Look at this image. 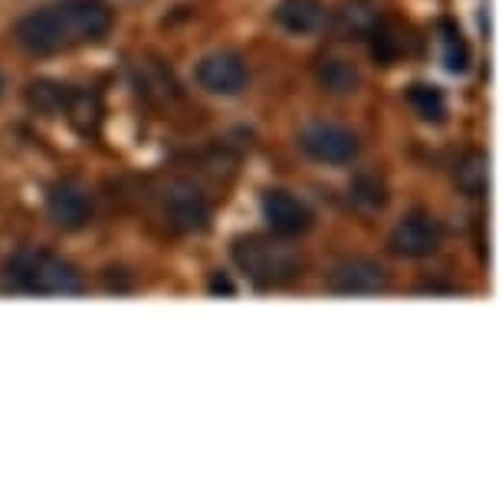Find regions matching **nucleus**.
<instances>
[{
    "label": "nucleus",
    "mask_w": 502,
    "mask_h": 502,
    "mask_svg": "<svg viewBox=\"0 0 502 502\" xmlns=\"http://www.w3.org/2000/svg\"><path fill=\"white\" fill-rule=\"evenodd\" d=\"M112 23L115 17L102 0H60V4L23 13L13 27V40L30 56H53L82 43L105 40Z\"/></svg>",
    "instance_id": "obj_1"
},
{
    "label": "nucleus",
    "mask_w": 502,
    "mask_h": 502,
    "mask_svg": "<svg viewBox=\"0 0 502 502\" xmlns=\"http://www.w3.org/2000/svg\"><path fill=\"white\" fill-rule=\"evenodd\" d=\"M230 256L237 263V270L263 292L289 286L305 270L302 250L292 247V237H280V233H247V237H237L230 247Z\"/></svg>",
    "instance_id": "obj_2"
},
{
    "label": "nucleus",
    "mask_w": 502,
    "mask_h": 502,
    "mask_svg": "<svg viewBox=\"0 0 502 502\" xmlns=\"http://www.w3.org/2000/svg\"><path fill=\"white\" fill-rule=\"evenodd\" d=\"M13 286L30 296H79L86 289L82 272L66 256L50 250H21L11 260Z\"/></svg>",
    "instance_id": "obj_3"
},
{
    "label": "nucleus",
    "mask_w": 502,
    "mask_h": 502,
    "mask_svg": "<svg viewBox=\"0 0 502 502\" xmlns=\"http://www.w3.org/2000/svg\"><path fill=\"white\" fill-rule=\"evenodd\" d=\"M299 141V148L309 155L312 161H319V164H335V168H342V164H352L358 158V151H362V141L355 135L352 129H345L339 121H305L296 135Z\"/></svg>",
    "instance_id": "obj_4"
},
{
    "label": "nucleus",
    "mask_w": 502,
    "mask_h": 502,
    "mask_svg": "<svg viewBox=\"0 0 502 502\" xmlns=\"http://www.w3.org/2000/svg\"><path fill=\"white\" fill-rule=\"evenodd\" d=\"M440 237L443 230L433 213L407 211L401 221L394 223L388 247H391L394 256H404V260H427V256L440 250Z\"/></svg>",
    "instance_id": "obj_5"
},
{
    "label": "nucleus",
    "mask_w": 502,
    "mask_h": 502,
    "mask_svg": "<svg viewBox=\"0 0 502 502\" xmlns=\"http://www.w3.org/2000/svg\"><path fill=\"white\" fill-rule=\"evenodd\" d=\"M325 289L335 296H378L388 289V270L368 256H345L325 272Z\"/></svg>",
    "instance_id": "obj_6"
},
{
    "label": "nucleus",
    "mask_w": 502,
    "mask_h": 502,
    "mask_svg": "<svg viewBox=\"0 0 502 502\" xmlns=\"http://www.w3.org/2000/svg\"><path fill=\"white\" fill-rule=\"evenodd\" d=\"M194 79H197V86H201L204 92L230 99V96H240V92L247 89L250 70H247V60H243L240 53L217 50V53H207V56L197 63Z\"/></svg>",
    "instance_id": "obj_7"
},
{
    "label": "nucleus",
    "mask_w": 502,
    "mask_h": 502,
    "mask_svg": "<svg viewBox=\"0 0 502 502\" xmlns=\"http://www.w3.org/2000/svg\"><path fill=\"white\" fill-rule=\"evenodd\" d=\"M260 211L263 221L272 233L280 237H302V233L312 230L315 223V213L302 197H296L292 191H282V188H270V191L260 197Z\"/></svg>",
    "instance_id": "obj_8"
},
{
    "label": "nucleus",
    "mask_w": 502,
    "mask_h": 502,
    "mask_svg": "<svg viewBox=\"0 0 502 502\" xmlns=\"http://www.w3.org/2000/svg\"><path fill=\"white\" fill-rule=\"evenodd\" d=\"M164 217L174 230L204 233L211 227V201L194 181H174L164 197Z\"/></svg>",
    "instance_id": "obj_9"
},
{
    "label": "nucleus",
    "mask_w": 502,
    "mask_h": 502,
    "mask_svg": "<svg viewBox=\"0 0 502 502\" xmlns=\"http://www.w3.org/2000/svg\"><path fill=\"white\" fill-rule=\"evenodd\" d=\"M46 217L53 227H60L66 233L82 230L92 221V197L79 181H56L46 191Z\"/></svg>",
    "instance_id": "obj_10"
},
{
    "label": "nucleus",
    "mask_w": 502,
    "mask_h": 502,
    "mask_svg": "<svg viewBox=\"0 0 502 502\" xmlns=\"http://www.w3.org/2000/svg\"><path fill=\"white\" fill-rule=\"evenodd\" d=\"M272 17L292 37H309L329 27V11L322 0H280Z\"/></svg>",
    "instance_id": "obj_11"
},
{
    "label": "nucleus",
    "mask_w": 502,
    "mask_h": 502,
    "mask_svg": "<svg viewBox=\"0 0 502 502\" xmlns=\"http://www.w3.org/2000/svg\"><path fill=\"white\" fill-rule=\"evenodd\" d=\"M364 40H368L372 60L378 66H394L407 50V27L397 17H378Z\"/></svg>",
    "instance_id": "obj_12"
},
{
    "label": "nucleus",
    "mask_w": 502,
    "mask_h": 502,
    "mask_svg": "<svg viewBox=\"0 0 502 502\" xmlns=\"http://www.w3.org/2000/svg\"><path fill=\"white\" fill-rule=\"evenodd\" d=\"M315 82L329 96H352L362 86V72L352 60H345L339 53H322L315 60Z\"/></svg>",
    "instance_id": "obj_13"
},
{
    "label": "nucleus",
    "mask_w": 502,
    "mask_h": 502,
    "mask_svg": "<svg viewBox=\"0 0 502 502\" xmlns=\"http://www.w3.org/2000/svg\"><path fill=\"white\" fill-rule=\"evenodd\" d=\"M378 17L381 13H378L372 0H345L342 7L335 11V17H329V21L331 30L339 33L342 40H364Z\"/></svg>",
    "instance_id": "obj_14"
},
{
    "label": "nucleus",
    "mask_w": 502,
    "mask_h": 502,
    "mask_svg": "<svg viewBox=\"0 0 502 502\" xmlns=\"http://www.w3.org/2000/svg\"><path fill=\"white\" fill-rule=\"evenodd\" d=\"M72 96H76V89H72V86H63V82H56V79H33V82H27V89H23L27 105L43 112V115H60V112H66Z\"/></svg>",
    "instance_id": "obj_15"
},
{
    "label": "nucleus",
    "mask_w": 502,
    "mask_h": 502,
    "mask_svg": "<svg viewBox=\"0 0 502 502\" xmlns=\"http://www.w3.org/2000/svg\"><path fill=\"white\" fill-rule=\"evenodd\" d=\"M348 197L358 211L378 213L388 207V181L378 172H358L355 181L348 184Z\"/></svg>",
    "instance_id": "obj_16"
},
{
    "label": "nucleus",
    "mask_w": 502,
    "mask_h": 502,
    "mask_svg": "<svg viewBox=\"0 0 502 502\" xmlns=\"http://www.w3.org/2000/svg\"><path fill=\"white\" fill-rule=\"evenodd\" d=\"M489 184V158L486 151H466L463 161L456 164V188L466 197H482Z\"/></svg>",
    "instance_id": "obj_17"
},
{
    "label": "nucleus",
    "mask_w": 502,
    "mask_h": 502,
    "mask_svg": "<svg viewBox=\"0 0 502 502\" xmlns=\"http://www.w3.org/2000/svg\"><path fill=\"white\" fill-rule=\"evenodd\" d=\"M407 102H411L414 112H417L423 121L440 125V121L447 119V96H443V89L433 86V82H414L411 89H407Z\"/></svg>",
    "instance_id": "obj_18"
},
{
    "label": "nucleus",
    "mask_w": 502,
    "mask_h": 502,
    "mask_svg": "<svg viewBox=\"0 0 502 502\" xmlns=\"http://www.w3.org/2000/svg\"><path fill=\"white\" fill-rule=\"evenodd\" d=\"M443 33V63L450 72H466L470 70V43L463 37V30L453 21H440Z\"/></svg>",
    "instance_id": "obj_19"
},
{
    "label": "nucleus",
    "mask_w": 502,
    "mask_h": 502,
    "mask_svg": "<svg viewBox=\"0 0 502 502\" xmlns=\"http://www.w3.org/2000/svg\"><path fill=\"white\" fill-rule=\"evenodd\" d=\"M207 289L213 292V296H233L237 292V286H233V280L227 276V272H211V280H207Z\"/></svg>",
    "instance_id": "obj_20"
},
{
    "label": "nucleus",
    "mask_w": 502,
    "mask_h": 502,
    "mask_svg": "<svg viewBox=\"0 0 502 502\" xmlns=\"http://www.w3.org/2000/svg\"><path fill=\"white\" fill-rule=\"evenodd\" d=\"M0 96H4V76H0Z\"/></svg>",
    "instance_id": "obj_21"
}]
</instances>
